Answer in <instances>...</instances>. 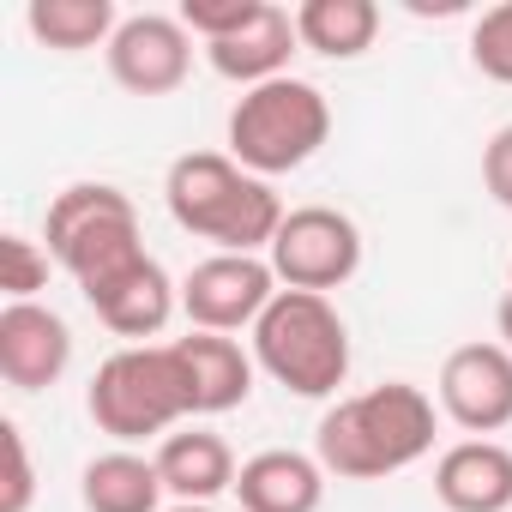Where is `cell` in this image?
I'll return each instance as SVG.
<instances>
[{"label":"cell","instance_id":"cell-1","mask_svg":"<svg viewBox=\"0 0 512 512\" xmlns=\"http://www.w3.org/2000/svg\"><path fill=\"white\" fill-rule=\"evenodd\" d=\"M434 428H440V404L410 380H386L356 398H338L320 416L314 458L338 482H386L434 452Z\"/></svg>","mask_w":512,"mask_h":512},{"label":"cell","instance_id":"cell-2","mask_svg":"<svg viewBox=\"0 0 512 512\" xmlns=\"http://www.w3.org/2000/svg\"><path fill=\"white\" fill-rule=\"evenodd\" d=\"M163 205L187 235L211 241L217 253H272V241L290 217L284 199L272 193V181L247 175L229 151L175 157L163 175Z\"/></svg>","mask_w":512,"mask_h":512},{"label":"cell","instance_id":"cell-3","mask_svg":"<svg viewBox=\"0 0 512 512\" xmlns=\"http://www.w3.org/2000/svg\"><path fill=\"white\" fill-rule=\"evenodd\" d=\"M247 350L260 374H272L296 398H332L350 380V326L332 296L278 290V302L247 332Z\"/></svg>","mask_w":512,"mask_h":512},{"label":"cell","instance_id":"cell-4","mask_svg":"<svg viewBox=\"0 0 512 512\" xmlns=\"http://www.w3.org/2000/svg\"><path fill=\"white\" fill-rule=\"evenodd\" d=\"M326 139H332V103H326L320 85H308L296 73L241 91L235 109H229V133H223L229 157L260 181L314 163Z\"/></svg>","mask_w":512,"mask_h":512},{"label":"cell","instance_id":"cell-5","mask_svg":"<svg viewBox=\"0 0 512 512\" xmlns=\"http://www.w3.org/2000/svg\"><path fill=\"white\" fill-rule=\"evenodd\" d=\"M43 247L55 253V266L79 284V296L145 260L139 211H133V199L115 181H73V187H61L49 199V217H43Z\"/></svg>","mask_w":512,"mask_h":512},{"label":"cell","instance_id":"cell-6","mask_svg":"<svg viewBox=\"0 0 512 512\" xmlns=\"http://www.w3.org/2000/svg\"><path fill=\"white\" fill-rule=\"evenodd\" d=\"M91 422L115 440V446H145V440H169L193 404H187V380L175 362V344H127L115 350L85 392Z\"/></svg>","mask_w":512,"mask_h":512},{"label":"cell","instance_id":"cell-7","mask_svg":"<svg viewBox=\"0 0 512 512\" xmlns=\"http://www.w3.org/2000/svg\"><path fill=\"white\" fill-rule=\"evenodd\" d=\"M272 272L284 290H308V296H332L362 272V229L350 211L338 205H296L272 241Z\"/></svg>","mask_w":512,"mask_h":512},{"label":"cell","instance_id":"cell-8","mask_svg":"<svg viewBox=\"0 0 512 512\" xmlns=\"http://www.w3.org/2000/svg\"><path fill=\"white\" fill-rule=\"evenodd\" d=\"M278 272L266 253H205V260L181 278V314L193 332H253L260 314L278 302Z\"/></svg>","mask_w":512,"mask_h":512},{"label":"cell","instance_id":"cell-9","mask_svg":"<svg viewBox=\"0 0 512 512\" xmlns=\"http://www.w3.org/2000/svg\"><path fill=\"white\" fill-rule=\"evenodd\" d=\"M434 404H440V416L458 422L470 440H494L500 428H512V350H506L500 338L458 344V350L440 362Z\"/></svg>","mask_w":512,"mask_h":512},{"label":"cell","instance_id":"cell-10","mask_svg":"<svg viewBox=\"0 0 512 512\" xmlns=\"http://www.w3.org/2000/svg\"><path fill=\"white\" fill-rule=\"evenodd\" d=\"M109 79L133 97H169L193 73V31L175 13H127L103 49Z\"/></svg>","mask_w":512,"mask_h":512},{"label":"cell","instance_id":"cell-11","mask_svg":"<svg viewBox=\"0 0 512 512\" xmlns=\"http://www.w3.org/2000/svg\"><path fill=\"white\" fill-rule=\"evenodd\" d=\"M73 368V326L43 302L0 308V374L13 392H43Z\"/></svg>","mask_w":512,"mask_h":512},{"label":"cell","instance_id":"cell-12","mask_svg":"<svg viewBox=\"0 0 512 512\" xmlns=\"http://www.w3.org/2000/svg\"><path fill=\"white\" fill-rule=\"evenodd\" d=\"M175 362H181L193 416H223V410H241L253 398V374H260V362H253V350H241L223 332L175 338Z\"/></svg>","mask_w":512,"mask_h":512},{"label":"cell","instance_id":"cell-13","mask_svg":"<svg viewBox=\"0 0 512 512\" xmlns=\"http://www.w3.org/2000/svg\"><path fill=\"white\" fill-rule=\"evenodd\" d=\"M85 302H91V314H97L115 338L145 344V338H157V332L175 320V308H181V284H169V272L145 253V260H139V266H127L121 278H109V284L85 290Z\"/></svg>","mask_w":512,"mask_h":512},{"label":"cell","instance_id":"cell-14","mask_svg":"<svg viewBox=\"0 0 512 512\" xmlns=\"http://www.w3.org/2000/svg\"><path fill=\"white\" fill-rule=\"evenodd\" d=\"M434 500L446 512H512V446L458 440L434 458Z\"/></svg>","mask_w":512,"mask_h":512},{"label":"cell","instance_id":"cell-15","mask_svg":"<svg viewBox=\"0 0 512 512\" xmlns=\"http://www.w3.org/2000/svg\"><path fill=\"white\" fill-rule=\"evenodd\" d=\"M296 49H302V37H296V13H284V7H272V0H266L260 19H253L247 31H235V37H223V43H205V61H211L217 79L253 91V85L290 79Z\"/></svg>","mask_w":512,"mask_h":512},{"label":"cell","instance_id":"cell-16","mask_svg":"<svg viewBox=\"0 0 512 512\" xmlns=\"http://www.w3.org/2000/svg\"><path fill=\"white\" fill-rule=\"evenodd\" d=\"M157 476L175 494V506H217V494H235V452L217 428H175L169 440H157Z\"/></svg>","mask_w":512,"mask_h":512},{"label":"cell","instance_id":"cell-17","mask_svg":"<svg viewBox=\"0 0 512 512\" xmlns=\"http://www.w3.org/2000/svg\"><path fill=\"white\" fill-rule=\"evenodd\" d=\"M235 500H241V512H320L326 464L296 446H266V452L241 458Z\"/></svg>","mask_w":512,"mask_h":512},{"label":"cell","instance_id":"cell-18","mask_svg":"<svg viewBox=\"0 0 512 512\" xmlns=\"http://www.w3.org/2000/svg\"><path fill=\"white\" fill-rule=\"evenodd\" d=\"M163 476L157 458L133 452V446H109L79 470V500L85 512H169L163 506Z\"/></svg>","mask_w":512,"mask_h":512},{"label":"cell","instance_id":"cell-19","mask_svg":"<svg viewBox=\"0 0 512 512\" xmlns=\"http://www.w3.org/2000/svg\"><path fill=\"white\" fill-rule=\"evenodd\" d=\"M296 37H302V49H314L326 61H362L380 37V7L374 0H302Z\"/></svg>","mask_w":512,"mask_h":512},{"label":"cell","instance_id":"cell-20","mask_svg":"<svg viewBox=\"0 0 512 512\" xmlns=\"http://www.w3.org/2000/svg\"><path fill=\"white\" fill-rule=\"evenodd\" d=\"M25 31L55 55H85V49H109V37L121 31V13L115 0H31Z\"/></svg>","mask_w":512,"mask_h":512},{"label":"cell","instance_id":"cell-21","mask_svg":"<svg viewBox=\"0 0 512 512\" xmlns=\"http://www.w3.org/2000/svg\"><path fill=\"white\" fill-rule=\"evenodd\" d=\"M49 266L55 253L19 229L0 235V290H7V302H37V290H49Z\"/></svg>","mask_w":512,"mask_h":512},{"label":"cell","instance_id":"cell-22","mask_svg":"<svg viewBox=\"0 0 512 512\" xmlns=\"http://www.w3.org/2000/svg\"><path fill=\"white\" fill-rule=\"evenodd\" d=\"M470 61H476L482 79L512 85V0L488 7V13L470 25Z\"/></svg>","mask_w":512,"mask_h":512},{"label":"cell","instance_id":"cell-23","mask_svg":"<svg viewBox=\"0 0 512 512\" xmlns=\"http://www.w3.org/2000/svg\"><path fill=\"white\" fill-rule=\"evenodd\" d=\"M260 7L266 0H181V25L193 31V43L205 49V43H223V37H235V31H247L253 19H260Z\"/></svg>","mask_w":512,"mask_h":512},{"label":"cell","instance_id":"cell-24","mask_svg":"<svg viewBox=\"0 0 512 512\" xmlns=\"http://www.w3.org/2000/svg\"><path fill=\"white\" fill-rule=\"evenodd\" d=\"M0 446H7V482H0V512H31V500H37V464H31L25 428H19V422H0Z\"/></svg>","mask_w":512,"mask_h":512},{"label":"cell","instance_id":"cell-25","mask_svg":"<svg viewBox=\"0 0 512 512\" xmlns=\"http://www.w3.org/2000/svg\"><path fill=\"white\" fill-rule=\"evenodd\" d=\"M482 187L500 211H512V121L482 145Z\"/></svg>","mask_w":512,"mask_h":512},{"label":"cell","instance_id":"cell-26","mask_svg":"<svg viewBox=\"0 0 512 512\" xmlns=\"http://www.w3.org/2000/svg\"><path fill=\"white\" fill-rule=\"evenodd\" d=\"M494 332H500V344L512 350V296H500V308H494Z\"/></svg>","mask_w":512,"mask_h":512},{"label":"cell","instance_id":"cell-27","mask_svg":"<svg viewBox=\"0 0 512 512\" xmlns=\"http://www.w3.org/2000/svg\"><path fill=\"white\" fill-rule=\"evenodd\" d=\"M169 512H217V506H169Z\"/></svg>","mask_w":512,"mask_h":512},{"label":"cell","instance_id":"cell-28","mask_svg":"<svg viewBox=\"0 0 512 512\" xmlns=\"http://www.w3.org/2000/svg\"><path fill=\"white\" fill-rule=\"evenodd\" d=\"M506 296H512V266H506Z\"/></svg>","mask_w":512,"mask_h":512}]
</instances>
